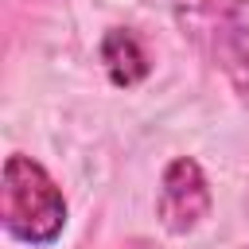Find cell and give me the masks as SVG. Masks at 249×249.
<instances>
[{
  "label": "cell",
  "instance_id": "obj_1",
  "mask_svg": "<svg viewBox=\"0 0 249 249\" xmlns=\"http://www.w3.org/2000/svg\"><path fill=\"white\" fill-rule=\"evenodd\" d=\"M4 230L23 245H51L66 226V198L58 183L31 156H8L0 175Z\"/></svg>",
  "mask_w": 249,
  "mask_h": 249
},
{
  "label": "cell",
  "instance_id": "obj_2",
  "mask_svg": "<svg viewBox=\"0 0 249 249\" xmlns=\"http://www.w3.org/2000/svg\"><path fill=\"white\" fill-rule=\"evenodd\" d=\"M156 210H160L163 230H171V233H191L210 214V183L191 156H179L163 167Z\"/></svg>",
  "mask_w": 249,
  "mask_h": 249
},
{
  "label": "cell",
  "instance_id": "obj_4",
  "mask_svg": "<svg viewBox=\"0 0 249 249\" xmlns=\"http://www.w3.org/2000/svg\"><path fill=\"white\" fill-rule=\"evenodd\" d=\"M226 12V43H230V66L249 89V0H222Z\"/></svg>",
  "mask_w": 249,
  "mask_h": 249
},
{
  "label": "cell",
  "instance_id": "obj_3",
  "mask_svg": "<svg viewBox=\"0 0 249 249\" xmlns=\"http://www.w3.org/2000/svg\"><path fill=\"white\" fill-rule=\"evenodd\" d=\"M101 62H105L109 82L121 86V89L144 82L148 70H152V66H148V54H144V47H140V39H136L132 31H124V27H113V31L101 39Z\"/></svg>",
  "mask_w": 249,
  "mask_h": 249
}]
</instances>
